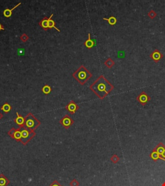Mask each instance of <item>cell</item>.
Segmentation results:
<instances>
[{
  "label": "cell",
  "mask_w": 165,
  "mask_h": 186,
  "mask_svg": "<svg viewBox=\"0 0 165 186\" xmlns=\"http://www.w3.org/2000/svg\"><path fill=\"white\" fill-rule=\"evenodd\" d=\"M161 186H165V182H164V183H163V184H162V185H161Z\"/></svg>",
  "instance_id": "cell-29"
},
{
  "label": "cell",
  "mask_w": 165,
  "mask_h": 186,
  "mask_svg": "<svg viewBox=\"0 0 165 186\" xmlns=\"http://www.w3.org/2000/svg\"><path fill=\"white\" fill-rule=\"evenodd\" d=\"M61 186H63V185H61Z\"/></svg>",
  "instance_id": "cell-30"
},
{
  "label": "cell",
  "mask_w": 165,
  "mask_h": 186,
  "mask_svg": "<svg viewBox=\"0 0 165 186\" xmlns=\"http://www.w3.org/2000/svg\"><path fill=\"white\" fill-rule=\"evenodd\" d=\"M104 20H106L108 22V24L110 25H114L116 23H117V19H116V17H114V16H112L110 18H103Z\"/></svg>",
  "instance_id": "cell-19"
},
{
  "label": "cell",
  "mask_w": 165,
  "mask_h": 186,
  "mask_svg": "<svg viewBox=\"0 0 165 186\" xmlns=\"http://www.w3.org/2000/svg\"><path fill=\"white\" fill-rule=\"evenodd\" d=\"M41 91L42 92H43V93L44 94H49L52 92V87H51L49 85H48V84H45V85L42 87Z\"/></svg>",
  "instance_id": "cell-18"
},
{
  "label": "cell",
  "mask_w": 165,
  "mask_h": 186,
  "mask_svg": "<svg viewBox=\"0 0 165 186\" xmlns=\"http://www.w3.org/2000/svg\"><path fill=\"white\" fill-rule=\"evenodd\" d=\"M150 57L152 60H154L155 63H158L160 60H161L163 57L164 55L160 52L158 49H155L151 54H150Z\"/></svg>",
  "instance_id": "cell-9"
},
{
  "label": "cell",
  "mask_w": 165,
  "mask_h": 186,
  "mask_svg": "<svg viewBox=\"0 0 165 186\" xmlns=\"http://www.w3.org/2000/svg\"><path fill=\"white\" fill-rule=\"evenodd\" d=\"M3 117V115L2 113H1V112H0V120H1L2 119Z\"/></svg>",
  "instance_id": "cell-28"
},
{
  "label": "cell",
  "mask_w": 165,
  "mask_h": 186,
  "mask_svg": "<svg viewBox=\"0 0 165 186\" xmlns=\"http://www.w3.org/2000/svg\"><path fill=\"white\" fill-rule=\"evenodd\" d=\"M70 186H79V182L76 180V179H73L71 182H70Z\"/></svg>",
  "instance_id": "cell-25"
},
{
  "label": "cell",
  "mask_w": 165,
  "mask_h": 186,
  "mask_svg": "<svg viewBox=\"0 0 165 186\" xmlns=\"http://www.w3.org/2000/svg\"><path fill=\"white\" fill-rule=\"evenodd\" d=\"M3 30H5V27L0 23V31H3Z\"/></svg>",
  "instance_id": "cell-27"
},
{
  "label": "cell",
  "mask_w": 165,
  "mask_h": 186,
  "mask_svg": "<svg viewBox=\"0 0 165 186\" xmlns=\"http://www.w3.org/2000/svg\"><path fill=\"white\" fill-rule=\"evenodd\" d=\"M150 157H151L152 159L154 160V161H158L159 159L163 160L161 156L159 155L156 151H153L152 153L150 154Z\"/></svg>",
  "instance_id": "cell-21"
},
{
  "label": "cell",
  "mask_w": 165,
  "mask_h": 186,
  "mask_svg": "<svg viewBox=\"0 0 165 186\" xmlns=\"http://www.w3.org/2000/svg\"><path fill=\"white\" fill-rule=\"evenodd\" d=\"M110 160L112 161V163H117V162H119V158L118 156H117V155H114L110 158Z\"/></svg>",
  "instance_id": "cell-24"
},
{
  "label": "cell",
  "mask_w": 165,
  "mask_h": 186,
  "mask_svg": "<svg viewBox=\"0 0 165 186\" xmlns=\"http://www.w3.org/2000/svg\"><path fill=\"white\" fill-rule=\"evenodd\" d=\"M19 39H20V40L21 41V42L25 43V42H27V41L28 40V39H29V37H28V36L27 35L26 33H23V34L20 36Z\"/></svg>",
  "instance_id": "cell-22"
},
{
  "label": "cell",
  "mask_w": 165,
  "mask_h": 186,
  "mask_svg": "<svg viewBox=\"0 0 165 186\" xmlns=\"http://www.w3.org/2000/svg\"><path fill=\"white\" fill-rule=\"evenodd\" d=\"M17 117L14 120V122H15L19 127H24L25 123V118H23L21 114H19L18 112H16Z\"/></svg>",
  "instance_id": "cell-11"
},
{
  "label": "cell",
  "mask_w": 165,
  "mask_h": 186,
  "mask_svg": "<svg viewBox=\"0 0 165 186\" xmlns=\"http://www.w3.org/2000/svg\"><path fill=\"white\" fill-rule=\"evenodd\" d=\"M54 14H52L50 15V16L48 18V29H55L57 32H61L59 29H57V27H56V22L52 19V16H53Z\"/></svg>",
  "instance_id": "cell-14"
},
{
  "label": "cell",
  "mask_w": 165,
  "mask_h": 186,
  "mask_svg": "<svg viewBox=\"0 0 165 186\" xmlns=\"http://www.w3.org/2000/svg\"><path fill=\"white\" fill-rule=\"evenodd\" d=\"M79 109V107L76 103L73 100H71L67 105L65 106V109L69 112L70 114H74Z\"/></svg>",
  "instance_id": "cell-8"
},
{
  "label": "cell",
  "mask_w": 165,
  "mask_h": 186,
  "mask_svg": "<svg viewBox=\"0 0 165 186\" xmlns=\"http://www.w3.org/2000/svg\"><path fill=\"white\" fill-rule=\"evenodd\" d=\"M104 63L107 68H111L115 65V61H114L111 58H108L104 61Z\"/></svg>",
  "instance_id": "cell-20"
},
{
  "label": "cell",
  "mask_w": 165,
  "mask_h": 186,
  "mask_svg": "<svg viewBox=\"0 0 165 186\" xmlns=\"http://www.w3.org/2000/svg\"><path fill=\"white\" fill-rule=\"evenodd\" d=\"M153 151H156L157 153H158V154H159V155L161 156L163 154V153L165 151V146L164 144H163V143H161V142H160V143H159V144L158 145V146H156V147H155V148L154 149V150ZM162 158V157H161Z\"/></svg>",
  "instance_id": "cell-12"
},
{
  "label": "cell",
  "mask_w": 165,
  "mask_h": 186,
  "mask_svg": "<svg viewBox=\"0 0 165 186\" xmlns=\"http://www.w3.org/2000/svg\"><path fill=\"white\" fill-rule=\"evenodd\" d=\"M49 186H61V185H60V184L57 181V180H55L54 181L52 182V184H51Z\"/></svg>",
  "instance_id": "cell-26"
},
{
  "label": "cell",
  "mask_w": 165,
  "mask_h": 186,
  "mask_svg": "<svg viewBox=\"0 0 165 186\" xmlns=\"http://www.w3.org/2000/svg\"><path fill=\"white\" fill-rule=\"evenodd\" d=\"M8 134L9 136L11 137L12 139L15 140L16 142H21V132L20 128H12L8 132Z\"/></svg>",
  "instance_id": "cell-5"
},
{
  "label": "cell",
  "mask_w": 165,
  "mask_h": 186,
  "mask_svg": "<svg viewBox=\"0 0 165 186\" xmlns=\"http://www.w3.org/2000/svg\"><path fill=\"white\" fill-rule=\"evenodd\" d=\"M1 110L3 111L4 113H8L12 110V106L9 104V103L6 102L1 107Z\"/></svg>",
  "instance_id": "cell-17"
},
{
  "label": "cell",
  "mask_w": 165,
  "mask_h": 186,
  "mask_svg": "<svg viewBox=\"0 0 165 186\" xmlns=\"http://www.w3.org/2000/svg\"><path fill=\"white\" fill-rule=\"evenodd\" d=\"M48 17L45 16L39 22V25H40V27L43 29L44 31H47L48 29Z\"/></svg>",
  "instance_id": "cell-13"
},
{
  "label": "cell",
  "mask_w": 165,
  "mask_h": 186,
  "mask_svg": "<svg viewBox=\"0 0 165 186\" xmlns=\"http://www.w3.org/2000/svg\"><path fill=\"white\" fill-rule=\"evenodd\" d=\"M19 128H20L21 132V140L20 142L23 146H27L31 142V140L34 137L36 136V132L27 129L25 127H22Z\"/></svg>",
  "instance_id": "cell-4"
},
{
  "label": "cell",
  "mask_w": 165,
  "mask_h": 186,
  "mask_svg": "<svg viewBox=\"0 0 165 186\" xmlns=\"http://www.w3.org/2000/svg\"><path fill=\"white\" fill-rule=\"evenodd\" d=\"M148 17L150 18V19H153L157 16V13L155 12V10H151L148 13Z\"/></svg>",
  "instance_id": "cell-23"
},
{
  "label": "cell",
  "mask_w": 165,
  "mask_h": 186,
  "mask_svg": "<svg viewBox=\"0 0 165 186\" xmlns=\"http://www.w3.org/2000/svg\"><path fill=\"white\" fill-rule=\"evenodd\" d=\"M41 125V122L38 120L31 113H29L25 117L24 127L27 129L34 131Z\"/></svg>",
  "instance_id": "cell-3"
},
{
  "label": "cell",
  "mask_w": 165,
  "mask_h": 186,
  "mask_svg": "<svg viewBox=\"0 0 165 186\" xmlns=\"http://www.w3.org/2000/svg\"><path fill=\"white\" fill-rule=\"evenodd\" d=\"M72 76L80 85H83L92 77L91 72L84 65H81L72 74Z\"/></svg>",
  "instance_id": "cell-2"
},
{
  "label": "cell",
  "mask_w": 165,
  "mask_h": 186,
  "mask_svg": "<svg viewBox=\"0 0 165 186\" xmlns=\"http://www.w3.org/2000/svg\"><path fill=\"white\" fill-rule=\"evenodd\" d=\"M89 88L100 100H103L114 89V86L103 75H101Z\"/></svg>",
  "instance_id": "cell-1"
},
{
  "label": "cell",
  "mask_w": 165,
  "mask_h": 186,
  "mask_svg": "<svg viewBox=\"0 0 165 186\" xmlns=\"http://www.w3.org/2000/svg\"><path fill=\"white\" fill-rule=\"evenodd\" d=\"M136 100H137V101H139L142 106H145V105H146V104H147V103L151 100V98L149 96V95L146 92L142 91L137 96Z\"/></svg>",
  "instance_id": "cell-7"
},
{
  "label": "cell",
  "mask_w": 165,
  "mask_h": 186,
  "mask_svg": "<svg viewBox=\"0 0 165 186\" xmlns=\"http://www.w3.org/2000/svg\"><path fill=\"white\" fill-rule=\"evenodd\" d=\"M21 5V3L19 2V3H18L17 5H16L15 6H14V7L12 8V9H5V10H3V16L5 17H6V18H10V17L12 16V14L13 10H14V9H16L17 7H18V6H19V5Z\"/></svg>",
  "instance_id": "cell-10"
},
{
  "label": "cell",
  "mask_w": 165,
  "mask_h": 186,
  "mask_svg": "<svg viewBox=\"0 0 165 186\" xmlns=\"http://www.w3.org/2000/svg\"><path fill=\"white\" fill-rule=\"evenodd\" d=\"M59 123L61 124L63 127H65L66 129H69L70 127H71L74 123V121L70 116L68 114H65L62 118L59 120Z\"/></svg>",
  "instance_id": "cell-6"
},
{
  "label": "cell",
  "mask_w": 165,
  "mask_h": 186,
  "mask_svg": "<svg viewBox=\"0 0 165 186\" xmlns=\"http://www.w3.org/2000/svg\"><path fill=\"white\" fill-rule=\"evenodd\" d=\"M10 183V180L8 179L3 174L0 175V186H8Z\"/></svg>",
  "instance_id": "cell-15"
},
{
  "label": "cell",
  "mask_w": 165,
  "mask_h": 186,
  "mask_svg": "<svg viewBox=\"0 0 165 186\" xmlns=\"http://www.w3.org/2000/svg\"><path fill=\"white\" fill-rule=\"evenodd\" d=\"M88 38L84 42V45L88 49H90L92 48L94 45V42L92 40L91 38H90V34L88 33Z\"/></svg>",
  "instance_id": "cell-16"
}]
</instances>
